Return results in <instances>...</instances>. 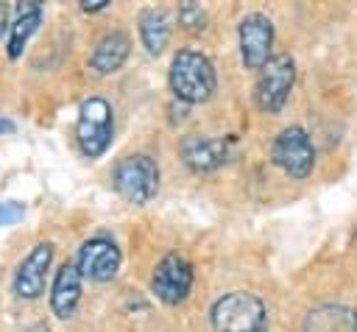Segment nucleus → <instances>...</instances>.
Masks as SVG:
<instances>
[{
    "mask_svg": "<svg viewBox=\"0 0 357 332\" xmlns=\"http://www.w3.org/2000/svg\"><path fill=\"white\" fill-rule=\"evenodd\" d=\"M170 89L181 103H204L218 89V75L212 61L192 47H184L170 61Z\"/></svg>",
    "mask_w": 357,
    "mask_h": 332,
    "instance_id": "obj_1",
    "label": "nucleus"
},
{
    "mask_svg": "<svg viewBox=\"0 0 357 332\" xmlns=\"http://www.w3.org/2000/svg\"><path fill=\"white\" fill-rule=\"evenodd\" d=\"M209 321L215 332H265L268 329V310L259 296L248 290H234L220 296L212 310Z\"/></svg>",
    "mask_w": 357,
    "mask_h": 332,
    "instance_id": "obj_2",
    "label": "nucleus"
},
{
    "mask_svg": "<svg viewBox=\"0 0 357 332\" xmlns=\"http://www.w3.org/2000/svg\"><path fill=\"white\" fill-rule=\"evenodd\" d=\"M112 137H114V112L109 100L100 95L86 98L75 120V139H78L81 153L89 159L103 156L106 148L112 145Z\"/></svg>",
    "mask_w": 357,
    "mask_h": 332,
    "instance_id": "obj_3",
    "label": "nucleus"
},
{
    "mask_svg": "<svg viewBox=\"0 0 357 332\" xmlns=\"http://www.w3.org/2000/svg\"><path fill=\"white\" fill-rule=\"evenodd\" d=\"M112 184H114V190H117L120 198H126L128 204L142 206L159 190V167H156V162L148 153L126 156V159H120L114 165Z\"/></svg>",
    "mask_w": 357,
    "mask_h": 332,
    "instance_id": "obj_4",
    "label": "nucleus"
},
{
    "mask_svg": "<svg viewBox=\"0 0 357 332\" xmlns=\"http://www.w3.org/2000/svg\"><path fill=\"white\" fill-rule=\"evenodd\" d=\"M296 84V61L287 53L271 56L268 64L259 70L257 86H254V100L265 114H276L284 109L290 89Z\"/></svg>",
    "mask_w": 357,
    "mask_h": 332,
    "instance_id": "obj_5",
    "label": "nucleus"
},
{
    "mask_svg": "<svg viewBox=\"0 0 357 332\" xmlns=\"http://www.w3.org/2000/svg\"><path fill=\"white\" fill-rule=\"evenodd\" d=\"M271 159H273V165H279L293 179L310 176L315 167V148H312L310 134L301 126L282 128L271 145Z\"/></svg>",
    "mask_w": 357,
    "mask_h": 332,
    "instance_id": "obj_6",
    "label": "nucleus"
},
{
    "mask_svg": "<svg viewBox=\"0 0 357 332\" xmlns=\"http://www.w3.org/2000/svg\"><path fill=\"white\" fill-rule=\"evenodd\" d=\"M151 290L162 304H181L192 290V265L181 254H165L153 268Z\"/></svg>",
    "mask_w": 357,
    "mask_h": 332,
    "instance_id": "obj_7",
    "label": "nucleus"
},
{
    "mask_svg": "<svg viewBox=\"0 0 357 332\" xmlns=\"http://www.w3.org/2000/svg\"><path fill=\"white\" fill-rule=\"evenodd\" d=\"M240 56L248 70H262L273 47V22L265 14H245L240 20Z\"/></svg>",
    "mask_w": 357,
    "mask_h": 332,
    "instance_id": "obj_8",
    "label": "nucleus"
},
{
    "mask_svg": "<svg viewBox=\"0 0 357 332\" xmlns=\"http://www.w3.org/2000/svg\"><path fill=\"white\" fill-rule=\"evenodd\" d=\"M120 248L114 246V240L109 237H89L81 248H78V257H75V265L81 271L84 279H92V282H109L117 276L120 271Z\"/></svg>",
    "mask_w": 357,
    "mask_h": 332,
    "instance_id": "obj_9",
    "label": "nucleus"
},
{
    "mask_svg": "<svg viewBox=\"0 0 357 332\" xmlns=\"http://www.w3.org/2000/svg\"><path fill=\"white\" fill-rule=\"evenodd\" d=\"M50 262H53V243H36L14 271V293L20 299H39L45 293Z\"/></svg>",
    "mask_w": 357,
    "mask_h": 332,
    "instance_id": "obj_10",
    "label": "nucleus"
},
{
    "mask_svg": "<svg viewBox=\"0 0 357 332\" xmlns=\"http://www.w3.org/2000/svg\"><path fill=\"white\" fill-rule=\"evenodd\" d=\"M181 159L195 173H212L229 159V139L190 134L181 139Z\"/></svg>",
    "mask_w": 357,
    "mask_h": 332,
    "instance_id": "obj_11",
    "label": "nucleus"
},
{
    "mask_svg": "<svg viewBox=\"0 0 357 332\" xmlns=\"http://www.w3.org/2000/svg\"><path fill=\"white\" fill-rule=\"evenodd\" d=\"M81 285H84V276L75 262H64L56 271L53 285H50V310L56 318H61V321L73 318V312L81 301Z\"/></svg>",
    "mask_w": 357,
    "mask_h": 332,
    "instance_id": "obj_12",
    "label": "nucleus"
},
{
    "mask_svg": "<svg viewBox=\"0 0 357 332\" xmlns=\"http://www.w3.org/2000/svg\"><path fill=\"white\" fill-rule=\"evenodd\" d=\"M128 50H131V39L128 33L123 31H112L106 36L98 39L92 56H89V67L98 73V75H112L123 67V61L128 59Z\"/></svg>",
    "mask_w": 357,
    "mask_h": 332,
    "instance_id": "obj_13",
    "label": "nucleus"
},
{
    "mask_svg": "<svg viewBox=\"0 0 357 332\" xmlns=\"http://www.w3.org/2000/svg\"><path fill=\"white\" fill-rule=\"evenodd\" d=\"M304 332H357L354 310L343 304H321L307 312Z\"/></svg>",
    "mask_w": 357,
    "mask_h": 332,
    "instance_id": "obj_14",
    "label": "nucleus"
},
{
    "mask_svg": "<svg viewBox=\"0 0 357 332\" xmlns=\"http://www.w3.org/2000/svg\"><path fill=\"white\" fill-rule=\"evenodd\" d=\"M39 22H42V6L39 3H20V14L8 25V47H6L8 59H20L28 39L36 33Z\"/></svg>",
    "mask_w": 357,
    "mask_h": 332,
    "instance_id": "obj_15",
    "label": "nucleus"
},
{
    "mask_svg": "<svg viewBox=\"0 0 357 332\" xmlns=\"http://www.w3.org/2000/svg\"><path fill=\"white\" fill-rule=\"evenodd\" d=\"M139 39L151 56H159L170 42V20L162 8H145L139 14Z\"/></svg>",
    "mask_w": 357,
    "mask_h": 332,
    "instance_id": "obj_16",
    "label": "nucleus"
},
{
    "mask_svg": "<svg viewBox=\"0 0 357 332\" xmlns=\"http://www.w3.org/2000/svg\"><path fill=\"white\" fill-rule=\"evenodd\" d=\"M178 22H181V28L190 31V33L204 31V28H206V11H204L198 3L187 0V3H181V8H178Z\"/></svg>",
    "mask_w": 357,
    "mask_h": 332,
    "instance_id": "obj_17",
    "label": "nucleus"
},
{
    "mask_svg": "<svg viewBox=\"0 0 357 332\" xmlns=\"http://www.w3.org/2000/svg\"><path fill=\"white\" fill-rule=\"evenodd\" d=\"M22 215H25V206L22 204H17V201H3L0 204V226L17 223Z\"/></svg>",
    "mask_w": 357,
    "mask_h": 332,
    "instance_id": "obj_18",
    "label": "nucleus"
},
{
    "mask_svg": "<svg viewBox=\"0 0 357 332\" xmlns=\"http://www.w3.org/2000/svg\"><path fill=\"white\" fill-rule=\"evenodd\" d=\"M106 6H109V0H84V3H81L84 11H100V8H106Z\"/></svg>",
    "mask_w": 357,
    "mask_h": 332,
    "instance_id": "obj_19",
    "label": "nucleus"
},
{
    "mask_svg": "<svg viewBox=\"0 0 357 332\" xmlns=\"http://www.w3.org/2000/svg\"><path fill=\"white\" fill-rule=\"evenodd\" d=\"M6 25H8V6H6V3H0V36H3Z\"/></svg>",
    "mask_w": 357,
    "mask_h": 332,
    "instance_id": "obj_20",
    "label": "nucleus"
},
{
    "mask_svg": "<svg viewBox=\"0 0 357 332\" xmlns=\"http://www.w3.org/2000/svg\"><path fill=\"white\" fill-rule=\"evenodd\" d=\"M11 131H14V123L3 117V120H0V134H11Z\"/></svg>",
    "mask_w": 357,
    "mask_h": 332,
    "instance_id": "obj_21",
    "label": "nucleus"
},
{
    "mask_svg": "<svg viewBox=\"0 0 357 332\" xmlns=\"http://www.w3.org/2000/svg\"><path fill=\"white\" fill-rule=\"evenodd\" d=\"M28 332H47V326H42V324H36V326H31Z\"/></svg>",
    "mask_w": 357,
    "mask_h": 332,
    "instance_id": "obj_22",
    "label": "nucleus"
},
{
    "mask_svg": "<svg viewBox=\"0 0 357 332\" xmlns=\"http://www.w3.org/2000/svg\"><path fill=\"white\" fill-rule=\"evenodd\" d=\"M354 318H357V310H354Z\"/></svg>",
    "mask_w": 357,
    "mask_h": 332,
    "instance_id": "obj_23",
    "label": "nucleus"
}]
</instances>
